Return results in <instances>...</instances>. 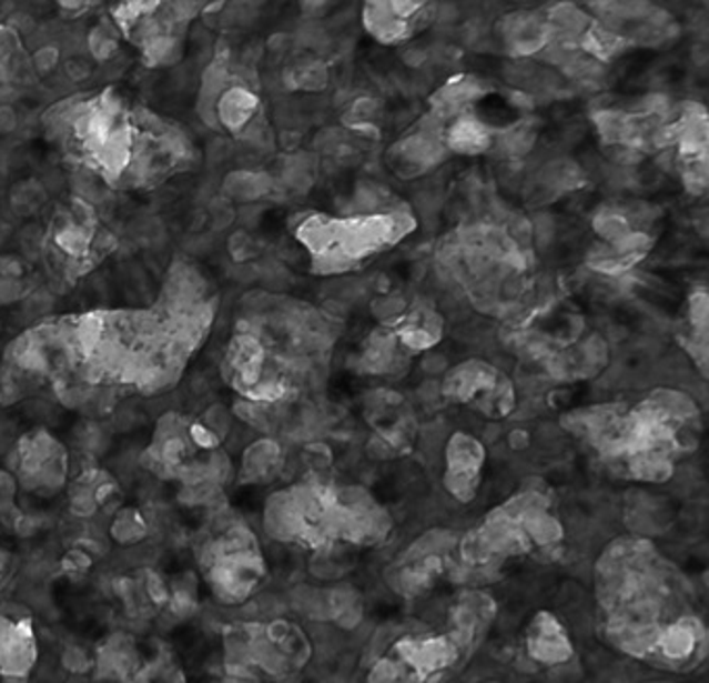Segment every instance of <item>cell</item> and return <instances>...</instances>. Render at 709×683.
<instances>
[{
	"instance_id": "1",
	"label": "cell",
	"mask_w": 709,
	"mask_h": 683,
	"mask_svg": "<svg viewBox=\"0 0 709 683\" xmlns=\"http://www.w3.org/2000/svg\"><path fill=\"white\" fill-rule=\"evenodd\" d=\"M485 461V450L477 438L468 433H454L446 446L447 492L458 502H470L477 496L478 475Z\"/></svg>"
},
{
	"instance_id": "2",
	"label": "cell",
	"mask_w": 709,
	"mask_h": 683,
	"mask_svg": "<svg viewBox=\"0 0 709 683\" xmlns=\"http://www.w3.org/2000/svg\"><path fill=\"white\" fill-rule=\"evenodd\" d=\"M528 656L545 666L564 665L575 656L573 642L558 616L541 611L530 621L527 632Z\"/></svg>"
},
{
	"instance_id": "3",
	"label": "cell",
	"mask_w": 709,
	"mask_h": 683,
	"mask_svg": "<svg viewBox=\"0 0 709 683\" xmlns=\"http://www.w3.org/2000/svg\"><path fill=\"white\" fill-rule=\"evenodd\" d=\"M495 600L485 592H466L449 613V635L463 646L473 649L495 619Z\"/></svg>"
},
{
	"instance_id": "4",
	"label": "cell",
	"mask_w": 709,
	"mask_h": 683,
	"mask_svg": "<svg viewBox=\"0 0 709 683\" xmlns=\"http://www.w3.org/2000/svg\"><path fill=\"white\" fill-rule=\"evenodd\" d=\"M446 140L442 133L418 132L399 140L389 150V163L402 178H416L429 171L446 157Z\"/></svg>"
},
{
	"instance_id": "5",
	"label": "cell",
	"mask_w": 709,
	"mask_h": 683,
	"mask_svg": "<svg viewBox=\"0 0 709 683\" xmlns=\"http://www.w3.org/2000/svg\"><path fill=\"white\" fill-rule=\"evenodd\" d=\"M502 38L514 54L527 57L535 52L539 54L545 49V44L549 42V32L544 17L537 13H514L502 21Z\"/></svg>"
},
{
	"instance_id": "6",
	"label": "cell",
	"mask_w": 709,
	"mask_h": 683,
	"mask_svg": "<svg viewBox=\"0 0 709 683\" xmlns=\"http://www.w3.org/2000/svg\"><path fill=\"white\" fill-rule=\"evenodd\" d=\"M489 88L485 82H480L477 78L463 76L458 80H452L444 86L431 102H433V115L439 117L442 121H446L452 115L460 113L466 104H470L473 100L480 99Z\"/></svg>"
},
{
	"instance_id": "7",
	"label": "cell",
	"mask_w": 709,
	"mask_h": 683,
	"mask_svg": "<svg viewBox=\"0 0 709 683\" xmlns=\"http://www.w3.org/2000/svg\"><path fill=\"white\" fill-rule=\"evenodd\" d=\"M492 142H494V133L475 117H460L452 125L446 138L447 150L466 152V154L483 152L492 147Z\"/></svg>"
},
{
	"instance_id": "8",
	"label": "cell",
	"mask_w": 709,
	"mask_h": 683,
	"mask_svg": "<svg viewBox=\"0 0 709 683\" xmlns=\"http://www.w3.org/2000/svg\"><path fill=\"white\" fill-rule=\"evenodd\" d=\"M628 40L620 33L611 32L608 28L599 26L597 21L591 23V28L583 36L580 49L589 52L597 61H611L618 54L627 50Z\"/></svg>"
},
{
	"instance_id": "9",
	"label": "cell",
	"mask_w": 709,
	"mask_h": 683,
	"mask_svg": "<svg viewBox=\"0 0 709 683\" xmlns=\"http://www.w3.org/2000/svg\"><path fill=\"white\" fill-rule=\"evenodd\" d=\"M535 140H537V132L533 121H520L499 135V149L504 150L506 157L514 159L530 152L535 147Z\"/></svg>"
},
{
	"instance_id": "10",
	"label": "cell",
	"mask_w": 709,
	"mask_h": 683,
	"mask_svg": "<svg viewBox=\"0 0 709 683\" xmlns=\"http://www.w3.org/2000/svg\"><path fill=\"white\" fill-rule=\"evenodd\" d=\"M254 109H256V99L247 90L235 88L221 104V115L232 128H240L250 121Z\"/></svg>"
},
{
	"instance_id": "11",
	"label": "cell",
	"mask_w": 709,
	"mask_h": 683,
	"mask_svg": "<svg viewBox=\"0 0 709 683\" xmlns=\"http://www.w3.org/2000/svg\"><path fill=\"white\" fill-rule=\"evenodd\" d=\"M594 230L599 233L608 244H616L622 238H627L632 232L625 213L618 211H601L594 219Z\"/></svg>"
},
{
	"instance_id": "12",
	"label": "cell",
	"mask_w": 709,
	"mask_h": 683,
	"mask_svg": "<svg viewBox=\"0 0 709 683\" xmlns=\"http://www.w3.org/2000/svg\"><path fill=\"white\" fill-rule=\"evenodd\" d=\"M327 80H330V73L323 63H306L287 73L290 86L306 88V90H321L327 86Z\"/></svg>"
},
{
	"instance_id": "13",
	"label": "cell",
	"mask_w": 709,
	"mask_h": 683,
	"mask_svg": "<svg viewBox=\"0 0 709 683\" xmlns=\"http://www.w3.org/2000/svg\"><path fill=\"white\" fill-rule=\"evenodd\" d=\"M381 115V104L375 99L354 100V104L347 111V123L356 130L363 125H375V117Z\"/></svg>"
},
{
	"instance_id": "14",
	"label": "cell",
	"mask_w": 709,
	"mask_h": 683,
	"mask_svg": "<svg viewBox=\"0 0 709 683\" xmlns=\"http://www.w3.org/2000/svg\"><path fill=\"white\" fill-rule=\"evenodd\" d=\"M371 309H373V315L389 323V321L402 319L404 311H406V300L399 299V297H383V299L375 300Z\"/></svg>"
},
{
	"instance_id": "15",
	"label": "cell",
	"mask_w": 709,
	"mask_h": 683,
	"mask_svg": "<svg viewBox=\"0 0 709 683\" xmlns=\"http://www.w3.org/2000/svg\"><path fill=\"white\" fill-rule=\"evenodd\" d=\"M52 297H50L47 290H38L33 292L30 299L26 300L23 304V315L28 319H38V317H44L52 309Z\"/></svg>"
},
{
	"instance_id": "16",
	"label": "cell",
	"mask_w": 709,
	"mask_h": 683,
	"mask_svg": "<svg viewBox=\"0 0 709 683\" xmlns=\"http://www.w3.org/2000/svg\"><path fill=\"white\" fill-rule=\"evenodd\" d=\"M414 204H416V209H418L421 215L425 217V219H433V217L439 213V209H442V204H444V199H442V194L435 192V190H423V192L416 194Z\"/></svg>"
},
{
	"instance_id": "17",
	"label": "cell",
	"mask_w": 709,
	"mask_h": 683,
	"mask_svg": "<svg viewBox=\"0 0 709 683\" xmlns=\"http://www.w3.org/2000/svg\"><path fill=\"white\" fill-rule=\"evenodd\" d=\"M533 225V240L539 244V247H547L551 240H554V233H556V223L549 215H539L535 221H530Z\"/></svg>"
},
{
	"instance_id": "18",
	"label": "cell",
	"mask_w": 709,
	"mask_h": 683,
	"mask_svg": "<svg viewBox=\"0 0 709 683\" xmlns=\"http://www.w3.org/2000/svg\"><path fill=\"white\" fill-rule=\"evenodd\" d=\"M206 423H209V428L213 430L215 435H223L230 430V415H227V411L223 406H213L206 413Z\"/></svg>"
},
{
	"instance_id": "19",
	"label": "cell",
	"mask_w": 709,
	"mask_h": 683,
	"mask_svg": "<svg viewBox=\"0 0 709 683\" xmlns=\"http://www.w3.org/2000/svg\"><path fill=\"white\" fill-rule=\"evenodd\" d=\"M215 247V235L213 233H196L185 242V249L192 254H206Z\"/></svg>"
},
{
	"instance_id": "20",
	"label": "cell",
	"mask_w": 709,
	"mask_h": 683,
	"mask_svg": "<svg viewBox=\"0 0 709 683\" xmlns=\"http://www.w3.org/2000/svg\"><path fill=\"white\" fill-rule=\"evenodd\" d=\"M211 211H213V219H215V225L219 230L227 228V225L232 223L233 217H235V213L232 211V207H230L227 202H223V200L213 202V204H211Z\"/></svg>"
},
{
	"instance_id": "21",
	"label": "cell",
	"mask_w": 709,
	"mask_h": 683,
	"mask_svg": "<svg viewBox=\"0 0 709 683\" xmlns=\"http://www.w3.org/2000/svg\"><path fill=\"white\" fill-rule=\"evenodd\" d=\"M230 154H232V147H230V142L223 140V138H216V140H213V144L209 147V159H211V163H223Z\"/></svg>"
},
{
	"instance_id": "22",
	"label": "cell",
	"mask_w": 709,
	"mask_h": 683,
	"mask_svg": "<svg viewBox=\"0 0 709 683\" xmlns=\"http://www.w3.org/2000/svg\"><path fill=\"white\" fill-rule=\"evenodd\" d=\"M331 461V452L330 449H325L323 444H314L308 449V463L314 466V469H327Z\"/></svg>"
},
{
	"instance_id": "23",
	"label": "cell",
	"mask_w": 709,
	"mask_h": 683,
	"mask_svg": "<svg viewBox=\"0 0 709 683\" xmlns=\"http://www.w3.org/2000/svg\"><path fill=\"white\" fill-rule=\"evenodd\" d=\"M26 413L33 416V419H49V416H52V406L47 400L33 399L26 404Z\"/></svg>"
},
{
	"instance_id": "24",
	"label": "cell",
	"mask_w": 709,
	"mask_h": 683,
	"mask_svg": "<svg viewBox=\"0 0 709 683\" xmlns=\"http://www.w3.org/2000/svg\"><path fill=\"white\" fill-rule=\"evenodd\" d=\"M135 423H138V415L133 413L132 409H121L115 415V428L119 432L132 430Z\"/></svg>"
},
{
	"instance_id": "25",
	"label": "cell",
	"mask_w": 709,
	"mask_h": 683,
	"mask_svg": "<svg viewBox=\"0 0 709 683\" xmlns=\"http://www.w3.org/2000/svg\"><path fill=\"white\" fill-rule=\"evenodd\" d=\"M233 278L240 283H250L259 280V265H235Z\"/></svg>"
},
{
	"instance_id": "26",
	"label": "cell",
	"mask_w": 709,
	"mask_h": 683,
	"mask_svg": "<svg viewBox=\"0 0 709 683\" xmlns=\"http://www.w3.org/2000/svg\"><path fill=\"white\" fill-rule=\"evenodd\" d=\"M21 294V285L16 280L0 282V302H13Z\"/></svg>"
},
{
	"instance_id": "27",
	"label": "cell",
	"mask_w": 709,
	"mask_h": 683,
	"mask_svg": "<svg viewBox=\"0 0 709 683\" xmlns=\"http://www.w3.org/2000/svg\"><path fill=\"white\" fill-rule=\"evenodd\" d=\"M16 111L11 107H0V132H11V130H16Z\"/></svg>"
},
{
	"instance_id": "28",
	"label": "cell",
	"mask_w": 709,
	"mask_h": 683,
	"mask_svg": "<svg viewBox=\"0 0 709 683\" xmlns=\"http://www.w3.org/2000/svg\"><path fill=\"white\" fill-rule=\"evenodd\" d=\"M250 247H252V242H250V238H247L246 233L240 232L235 233L232 238V249L233 252H237V257H247L250 252Z\"/></svg>"
},
{
	"instance_id": "29",
	"label": "cell",
	"mask_w": 709,
	"mask_h": 683,
	"mask_svg": "<svg viewBox=\"0 0 709 683\" xmlns=\"http://www.w3.org/2000/svg\"><path fill=\"white\" fill-rule=\"evenodd\" d=\"M423 366H425V371H429V373H439V371L446 369V359H444L442 354H427Z\"/></svg>"
},
{
	"instance_id": "30",
	"label": "cell",
	"mask_w": 709,
	"mask_h": 683,
	"mask_svg": "<svg viewBox=\"0 0 709 683\" xmlns=\"http://www.w3.org/2000/svg\"><path fill=\"white\" fill-rule=\"evenodd\" d=\"M121 73H123V66L119 61H111L100 69V78L104 80H115Z\"/></svg>"
},
{
	"instance_id": "31",
	"label": "cell",
	"mask_w": 709,
	"mask_h": 683,
	"mask_svg": "<svg viewBox=\"0 0 709 683\" xmlns=\"http://www.w3.org/2000/svg\"><path fill=\"white\" fill-rule=\"evenodd\" d=\"M508 444H510V449L514 450L527 449L528 433L523 432V430H514V432L510 433V438H508Z\"/></svg>"
},
{
	"instance_id": "32",
	"label": "cell",
	"mask_w": 709,
	"mask_h": 683,
	"mask_svg": "<svg viewBox=\"0 0 709 683\" xmlns=\"http://www.w3.org/2000/svg\"><path fill=\"white\" fill-rule=\"evenodd\" d=\"M256 215H261V207H256V204H252V207H246V209H242V211H240L242 221L247 223V225H252V223H256V221H259V217Z\"/></svg>"
},
{
	"instance_id": "33",
	"label": "cell",
	"mask_w": 709,
	"mask_h": 683,
	"mask_svg": "<svg viewBox=\"0 0 709 683\" xmlns=\"http://www.w3.org/2000/svg\"><path fill=\"white\" fill-rule=\"evenodd\" d=\"M44 185H47L49 190H52V192H59V190H63L65 182H63V178H61L57 171H52V173H49V175L44 178Z\"/></svg>"
},
{
	"instance_id": "34",
	"label": "cell",
	"mask_w": 709,
	"mask_h": 683,
	"mask_svg": "<svg viewBox=\"0 0 709 683\" xmlns=\"http://www.w3.org/2000/svg\"><path fill=\"white\" fill-rule=\"evenodd\" d=\"M21 271V267L16 259H0V273L2 275H17Z\"/></svg>"
},
{
	"instance_id": "35",
	"label": "cell",
	"mask_w": 709,
	"mask_h": 683,
	"mask_svg": "<svg viewBox=\"0 0 709 683\" xmlns=\"http://www.w3.org/2000/svg\"><path fill=\"white\" fill-rule=\"evenodd\" d=\"M194 435H196V440H199L200 444H204V446H213V444H215V438L206 432V430L194 428Z\"/></svg>"
}]
</instances>
